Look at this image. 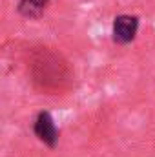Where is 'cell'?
<instances>
[{
  "label": "cell",
  "mask_w": 155,
  "mask_h": 157,
  "mask_svg": "<svg viewBox=\"0 0 155 157\" xmlns=\"http://www.w3.org/2000/svg\"><path fill=\"white\" fill-rule=\"evenodd\" d=\"M33 133L35 137L39 139L42 144H46L47 148H55L59 144V137H60V132L55 124V119L49 112L42 110L37 113V117L33 121Z\"/></svg>",
  "instance_id": "6da1fadb"
},
{
  "label": "cell",
  "mask_w": 155,
  "mask_h": 157,
  "mask_svg": "<svg viewBox=\"0 0 155 157\" xmlns=\"http://www.w3.org/2000/svg\"><path fill=\"white\" fill-rule=\"evenodd\" d=\"M139 24L141 22L137 15H117L113 18V26H112L113 42L119 46H126L133 42L139 31Z\"/></svg>",
  "instance_id": "7a4b0ae2"
},
{
  "label": "cell",
  "mask_w": 155,
  "mask_h": 157,
  "mask_svg": "<svg viewBox=\"0 0 155 157\" xmlns=\"http://www.w3.org/2000/svg\"><path fill=\"white\" fill-rule=\"evenodd\" d=\"M49 0H18L17 11L24 18H39L47 7Z\"/></svg>",
  "instance_id": "3957f363"
}]
</instances>
